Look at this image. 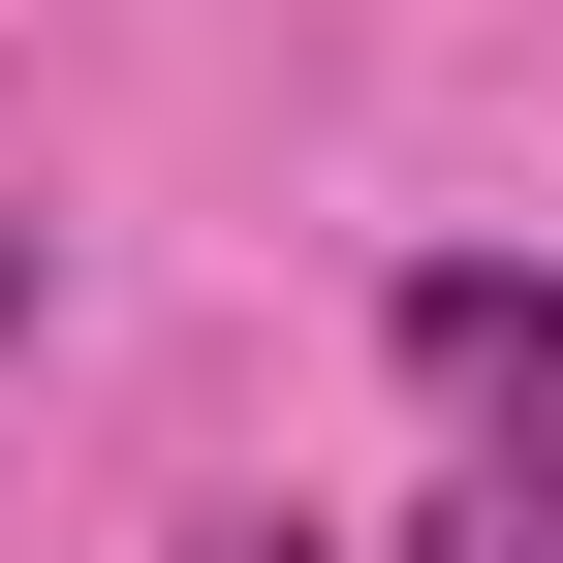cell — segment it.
Returning a JSON list of instances; mask_svg holds the SVG:
<instances>
[{"instance_id": "cell-4", "label": "cell", "mask_w": 563, "mask_h": 563, "mask_svg": "<svg viewBox=\"0 0 563 563\" xmlns=\"http://www.w3.org/2000/svg\"><path fill=\"white\" fill-rule=\"evenodd\" d=\"M188 563H313V532H188Z\"/></svg>"}, {"instance_id": "cell-1", "label": "cell", "mask_w": 563, "mask_h": 563, "mask_svg": "<svg viewBox=\"0 0 563 563\" xmlns=\"http://www.w3.org/2000/svg\"><path fill=\"white\" fill-rule=\"evenodd\" d=\"M376 344H407V407H439L470 470H563V282H501V251H407V282H376Z\"/></svg>"}, {"instance_id": "cell-2", "label": "cell", "mask_w": 563, "mask_h": 563, "mask_svg": "<svg viewBox=\"0 0 563 563\" xmlns=\"http://www.w3.org/2000/svg\"><path fill=\"white\" fill-rule=\"evenodd\" d=\"M407 563H563V470H439V501H407Z\"/></svg>"}, {"instance_id": "cell-3", "label": "cell", "mask_w": 563, "mask_h": 563, "mask_svg": "<svg viewBox=\"0 0 563 563\" xmlns=\"http://www.w3.org/2000/svg\"><path fill=\"white\" fill-rule=\"evenodd\" d=\"M0 344H32V220H0Z\"/></svg>"}]
</instances>
